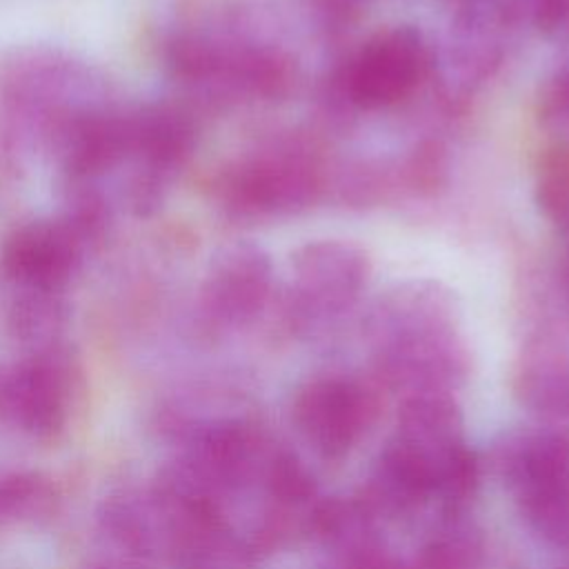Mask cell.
Segmentation results:
<instances>
[{"label":"cell","instance_id":"cell-1","mask_svg":"<svg viewBox=\"0 0 569 569\" xmlns=\"http://www.w3.org/2000/svg\"><path fill=\"white\" fill-rule=\"evenodd\" d=\"M196 144L191 118L171 104H147L127 113L124 200L133 216L153 213L164 200L173 176L184 167Z\"/></svg>","mask_w":569,"mask_h":569},{"label":"cell","instance_id":"cell-2","mask_svg":"<svg viewBox=\"0 0 569 569\" xmlns=\"http://www.w3.org/2000/svg\"><path fill=\"white\" fill-rule=\"evenodd\" d=\"M76 365L58 342L0 367V420L36 440H56L69 418Z\"/></svg>","mask_w":569,"mask_h":569},{"label":"cell","instance_id":"cell-3","mask_svg":"<svg viewBox=\"0 0 569 569\" xmlns=\"http://www.w3.org/2000/svg\"><path fill=\"white\" fill-rule=\"evenodd\" d=\"M505 469L536 533L553 545H569V440L560 433L529 436L511 451Z\"/></svg>","mask_w":569,"mask_h":569},{"label":"cell","instance_id":"cell-4","mask_svg":"<svg viewBox=\"0 0 569 569\" xmlns=\"http://www.w3.org/2000/svg\"><path fill=\"white\" fill-rule=\"evenodd\" d=\"M371 262L365 249L345 240H316L289 262L291 307L305 320H322L349 309L367 287Z\"/></svg>","mask_w":569,"mask_h":569},{"label":"cell","instance_id":"cell-5","mask_svg":"<svg viewBox=\"0 0 569 569\" xmlns=\"http://www.w3.org/2000/svg\"><path fill=\"white\" fill-rule=\"evenodd\" d=\"M91 249L58 213L16 227L0 251V267L13 289L62 293Z\"/></svg>","mask_w":569,"mask_h":569},{"label":"cell","instance_id":"cell-6","mask_svg":"<svg viewBox=\"0 0 569 569\" xmlns=\"http://www.w3.org/2000/svg\"><path fill=\"white\" fill-rule=\"evenodd\" d=\"M431 482L433 496L447 471L469 451L462 413L445 391H416L398 411V429L389 442Z\"/></svg>","mask_w":569,"mask_h":569},{"label":"cell","instance_id":"cell-7","mask_svg":"<svg viewBox=\"0 0 569 569\" xmlns=\"http://www.w3.org/2000/svg\"><path fill=\"white\" fill-rule=\"evenodd\" d=\"M220 200L236 216H264L296 211L313 202L318 176L300 156L260 153L227 171Z\"/></svg>","mask_w":569,"mask_h":569},{"label":"cell","instance_id":"cell-8","mask_svg":"<svg viewBox=\"0 0 569 569\" xmlns=\"http://www.w3.org/2000/svg\"><path fill=\"white\" fill-rule=\"evenodd\" d=\"M373 416L369 393L345 378H316L293 400V420L316 453L329 460L347 456Z\"/></svg>","mask_w":569,"mask_h":569},{"label":"cell","instance_id":"cell-9","mask_svg":"<svg viewBox=\"0 0 569 569\" xmlns=\"http://www.w3.org/2000/svg\"><path fill=\"white\" fill-rule=\"evenodd\" d=\"M427 69L418 31L396 27L373 36L351 60L347 93L362 109H380L407 98Z\"/></svg>","mask_w":569,"mask_h":569},{"label":"cell","instance_id":"cell-10","mask_svg":"<svg viewBox=\"0 0 569 569\" xmlns=\"http://www.w3.org/2000/svg\"><path fill=\"white\" fill-rule=\"evenodd\" d=\"M273 269L267 251L253 242H233L211 258L202 284L200 307L222 327L249 325L267 305Z\"/></svg>","mask_w":569,"mask_h":569},{"label":"cell","instance_id":"cell-11","mask_svg":"<svg viewBox=\"0 0 569 569\" xmlns=\"http://www.w3.org/2000/svg\"><path fill=\"white\" fill-rule=\"evenodd\" d=\"M67 309L62 293L13 289L9 305V329L11 333L31 347V351L58 345Z\"/></svg>","mask_w":569,"mask_h":569},{"label":"cell","instance_id":"cell-12","mask_svg":"<svg viewBox=\"0 0 569 569\" xmlns=\"http://www.w3.org/2000/svg\"><path fill=\"white\" fill-rule=\"evenodd\" d=\"M53 487L38 473H9L0 478V522H31L51 513Z\"/></svg>","mask_w":569,"mask_h":569},{"label":"cell","instance_id":"cell-13","mask_svg":"<svg viewBox=\"0 0 569 569\" xmlns=\"http://www.w3.org/2000/svg\"><path fill=\"white\" fill-rule=\"evenodd\" d=\"M482 542L469 529H449L433 538L416 558L413 569H478Z\"/></svg>","mask_w":569,"mask_h":569},{"label":"cell","instance_id":"cell-14","mask_svg":"<svg viewBox=\"0 0 569 569\" xmlns=\"http://www.w3.org/2000/svg\"><path fill=\"white\" fill-rule=\"evenodd\" d=\"M267 487L278 502H287V505L305 502L313 493L311 476L289 453H282L271 460L267 469Z\"/></svg>","mask_w":569,"mask_h":569},{"label":"cell","instance_id":"cell-15","mask_svg":"<svg viewBox=\"0 0 569 569\" xmlns=\"http://www.w3.org/2000/svg\"><path fill=\"white\" fill-rule=\"evenodd\" d=\"M525 398L536 409L547 413H569V373L567 371H545L531 373L525 380Z\"/></svg>","mask_w":569,"mask_h":569},{"label":"cell","instance_id":"cell-16","mask_svg":"<svg viewBox=\"0 0 569 569\" xmlns=\"http://www.w3.org/2000/svg\"><path fill=\"white\" fill-rule=\"evenodd\" d=\"M533 20L547 33L569 29V0H531Z\"/></svg>","mask_w":569,"mask_h":569},{"label":"cell","instance_id":"cell-17","mask_svg":"<svg viewBox=\"0 0 569 569\" xmlns=\"http://www.w3.org/2000/svg\"><path fill=\"white\" fill-rule=\"evenodd\" d=\"M342 569H407L402 562H398L396 558L378 551L376 547L362 551V553H356L351 558L345 560Z\"/></svg>","mask_w":569,"mask_h":569},{"label":"cell","instance_id":"cell-18","mask_svg":"<svg viewBox=\"0 0 569 569\" xmlns=\"http://www.w3.org/2000/svg\"><path fill=\"white\" fill-rule=\"evenodd\" d=\"M189 569H207V567H204L200 560H193V565H191Z\"/></svg>","mask_w":569,"mask_h":569}]
</instances>
